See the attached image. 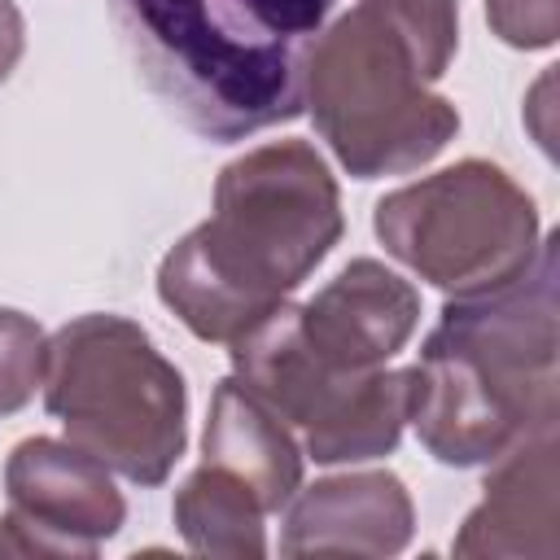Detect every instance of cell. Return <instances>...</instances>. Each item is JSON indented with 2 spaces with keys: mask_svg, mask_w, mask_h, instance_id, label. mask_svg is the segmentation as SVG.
<instances>
[{
  "mask_svg": "<svg viewBox=\"0 0 560 560\" xmlns=\"http://www.w3.org/2000/svg\"><path fill=\"white\" fill-rule=\"evenodd\" d=\"M175 525L184 534V542L197 551V556H232V560H245V556H262L267 551V538H262V503L258 494L201 459V468H192L184 477V486L175 490Z\"/></svg>",
  "mask_w": 560,
  "mask_h": 560,
  "instance_id": "4fadbf2b",
  "label": "cell"
},
{
  "mask_svg": "<svg viewBox=\"0 0 560 560\" xmlns=\"http://www.w3.org/2000/svg\"><path fill=\"white\" fill-rule=\"evenodd\" d=\"M22 44H26V26H22V13L13 0H0V83L13 74L18 57H22Z\"/></svg>",
  "mask_w": 560,
  "mask_h": 560,
  "instance_id": "2e32d148",
  "label": "cell"
},
{
  "mask_svg": "<svg viewBox=\"0 0 560 560\" xmlns=\"http://www.w3.org/2000/svg\"><path fill=\"white\" fill-rule=\"evenodd\" d=\"M39 389L66 442L136 486H162L184 455V376L122 315L92 311L61 324Z\"/></svg>",
  "mask_w": 560,
  "mask_h": 560,
  "instance_id": "5b68a950",
  "label": "cell"
},
{
  "mask_svg": "<svg viewBox=\"0 0 560 560\" xmlns=\"http://www.w3.org/2000/svg\"><path fill=\"white\" fill-rule=\"evenodd\" d=\"M232 376L298 438L315 464L389 455L411 411V372H337L311 359L289 302L232 341Z\"/></svg>",
  "mask_w": 560,
  "mask_h": 560,
  "instance_id": "52a82bcc",
  "label": "cell"
},
{
  "mask_svg": "<svg viewBox=\"0 0 560 560\" xmlns=\"http://www.w3.org/2000/svg\"><path fill=\"white\" fill-rule=\"evenodd\" d=\"M411 494L394 472H346L306 486L284 521V556H398L411 542Z\"/></svg>",
  "mask_w": 560,
  "mask_h": 560,
  "instance_id": "30bf717a",
  "label": "cell"
},
{
  "mask_svg": "<svg viewBox=\"0 0 560 560\" xmlns=\"http://www.w3.org/2000/svg\"><path fill=\"white\" fill-rule=\"evenodd\" d=\"M372 228L402 267L451 298L512 284L538 258V210L494 162L464 158L376 201Z\"/></svg>",
  "mask_w": 560,
  "mask_h": 560,
  "instance_id": "8992f818",
  "label": "cell"
},
{
  "mask_svg": "<svg viewBox=\"0 0 560 560\" xmlns=\"http://www.w3.org/2000/svg\"><path fill=\"white\" fill-rule=\"evenodd\" d=\"M44 368H48L44 328L22 311L0 306V416H13L35 398V389L44 385Z\"/></svg>",
  "mask_w": 560,
  "mask_h": 560,
  "instance_id": "5bb4252c",
  "label": "cell"
},
{
  "mask_svg": "<svg viewBox=\"0 0 560 560\" xmlns=\"http://www.w3.org/2000/svg\"><path fill=\"white\" fill-rule=\"evenodd\" d=\"M311 359L337 372L385 368L420 324V293L376 258L346 262L315 298L289 306Z\"/></svg>",
  "mask_w": 560,
  "mask_h": 560,
  "instance_id": "9c48e42d",
  "label": "cell"
},
{
  "mask_svg": "<svg viewBox=\"0 0 560 560\" xmlns=\"http://www.w3.org/2000/svg\"><path fill=\"white\" fill-rule=\"evenodd\" d=\"M332 0H109L144 88L192 136L236 144L306 109Z\"/></svg>",
  "mask_w": 560,
  "mask_h": 560,
  "instance_id": "3957f363",
  "label": "cell"
},
{
  "mask_svg": "<svg viewBox=\"0 0 560 560\" xmlns=\"http://www.w3.org/2000/svg\"><path fill=\"white\" fill-rule=\"evenodd\" d=\"M341 192L306 140H271L228 162L214 210L158 267V298L179 324L232 346L262 324L341 241Z\"/></svg>",
  "mask_w": 560,
  "mask_h": 560,
  "instance_id": "6da1fadb",
  "label": "cell"
},
{
  "mask_svg": "<svg viewBox=\"0 0 560 560\" xmlns=\"http://www.w3.org/2000/svg\"><path fill=\"white\" fill-rule=\"evenodd\" d=\"M486 18L512 48H551L560 35V0H486Z\"/></svg>",
  "mask_w": 560,
  "mask_h": 560,
  "instance_id": "9a60e30c",
  "label": "cell"
},
{
  "mask_svg": "<svg viewBox=\"0 0 560 560\" xmlns=\"http://www.w3.org/2000/svg\"><path fill=\"white\" fill-rule=\"evenodd\" d=\"M201 459L241 477L262 512L289 508V499L302 486V446L298 438L236 381H219L206 416V438H201Z\"/></svg>",
  "mask_w": 560,
  "mask_h": 560,
  "instance_id": "7c38bea8",
  "label": "cell"
},
{
  "mask_svg": "<svg viewBox=\"0 0 560 560\" xmlns=\"http://www.w3.org/2000/svg\"><path fill=\"white\" fill-rule=\"evenodd\" d=\"M481 503L468 512L455 556H556L560 551V464L556 429H542L494 459Z\"/></svg>",
  "mask_w": 560,
  "mask_h": 560,
  "instance_id": "8fae6325",
  "label": "cell"
},
{
  "mask_svg": "<svg viewBox=\"0 0 560 560\" xmlns=\"http://www.w3.org/2000/svg\"><path fill=\"white\" fill-rule=\"evenodd\" d=\"M4 490L0 556H96L127 516L109 468L57 438L18 442L4 464Z\"/></svg>",
  "mask_w": 560,
  "mask_h": 560,
  "instance_id": "ba28073f",
  "label": "cell"
},
{
  "mask_svg": "<svg viewBox=\"0 0 560 560\" xmlns=\"http://www.w3.org/2000/svg\"><path fill=\"white\" fill-rule=\"evenodd\" d=\"M556 232L503 289L451 298L411 372V411L438 464H494L525 438L556 429Z\"/></svg>",
  "mask_w": 560,
  "mask_h": 560,
  "instance_id": "7a4b0ae2",
  "label": "cell"
},
{
  "mask_svg": "<svg viewBox=\"0 0 560 560\" xmlns=\"http://www.w3.org/2000/svg\"><path fill=\"white\" fill-rule=\"evenodd\" d=\"M455 44V0H359L319 31L306 105L354 179L407 175L459 131L455 105L429 92L446 74Z\"/></svg>",
  "mask_w": 560,
  "mask_h": 560,
  "instance_id": "277c9868",
  "label": "cell"
}]
</instances>
